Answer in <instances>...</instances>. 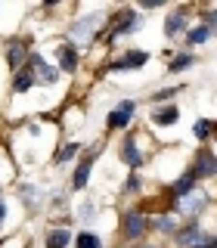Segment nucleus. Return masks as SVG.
<instances>
[{"instance_id": "nucleus-1", "label": "nucleus", "mask_w": 217, "mask_h": 248, "mask_svg": "<svg viewBox=\"0 0 217 248\" xmlns=\"http://www.w3.org/2000/svg\"><path fill=\"white\" fill-rule=\"evenodd\" d=\"M99 22H103V13H87V16H81V19H78L75 25L68 28V37H72V41H78V44H87V41H93Z\"/></svg>"}, {"instance_id": "nucleus-2", "label": "nucleus", "mask_w": 217, "mask_h": 248, "mask_svg": "<svg viewBox=\"0 0 217 248\" xmlns=\"http://www.w3.org/2000/svg\"><path fill=\"white\" fill-rule=\"evenodd\" d=\"M28 68L37 75V84H56L59 81V68L50 65V62H46L41 53H34V50L28 53Z\"/></svg>"}, {"instance_id": "nucleus-3", "label": "nucleus", "mask_w": 217, "mask_h": 248, "mask_svg": "<svg viewBox=\"0 0 217 248\" xmlns=\"http://www.w3.org/2000/svg\"><path fill=\"white\" fill-rule=\"evenodd\" d=\"M134 112H137V99H121V103L108 112V118H106L108 130H124L130 124V118H134Z\"/></svg>"}, {"instance_id": "nucleus-4", "label": "nucleus", "mask_w": 217, "mask_h": 248, "mask_svg": "<svg viewBox=\"0 0 217 248\" xmlns=\"http://www.w3.org/2000/svg\"><path fill=\"white\" fill-rule=\"evenodd\" d=\"M208 208V196H205V189H192L189 196H183L180 202H177V211L186 214V217H196L202 214Z\"/></svg>"}, {"instance_id": "nucleus-5", "label": "nucleus", "mask_w": 217, "mask_h": 248, "mask_svg": "<svg viewBox=\"0 0 217 248\" xmlns=\"http://www.w3.org/2000/svg\"><path fill=\"white\" fill-rule=\"evenodd\" d=\"M205 230H202V223H186L183 230H177L174 242L180 248H202V242H205Z\"/></svg>"}, {"instance_id": "nucleus-6", "label": "nucleus", "mask_w": 217, "mask_h": 248, "mask_svg": "<svg viewBox=\"0 0 217 248\" xmlns=\"http://www.w3.org/2000/svg\"><path fill=\"white\" fill-rule=\"evenodd\" d=\"M149 227H152V220H149L146 214L127 211V214H124V227H121V230H124V239H140Z\"/></svg>"}, {"instance_id": "nucleus-7", "label": "nucleus", "mask_w": 217, "mask_h": 248, "mask_svg": "<svg viewBox=\"0 0 217 248\" xmlns=\"http://www.w3.org/2000/svg\"><path fill=\"white\" fill-rule=\"evenodd\" d=\"M146 62H149V53L146 50H130V53H124L121 59H115V62H108V72H121V68H143Z\"/></svg>"}, {"instance_id": "nucleus-8", "label": "nucleus", "mask_w": 217, "mask_h": 248, "mask_svg": "<svg viewBox=\"0 0 217 248\" xmlns=\"http://www.w3.org/2000/svg\"><path fill=\"white\" fill-rule=\"evenodd\" d=\"M96 158H99V152H90V155H84L81 161H78V168H75V174H72V189H84L90 180V170L93 165H96Z\"/></svg>"}, {"instance_id": "nucleus-9", "label": "nucleus", "mask_w": 217, "mask_h": 248, "mask_svg": "<svg viewBox=\"0 0 217 248\" xmlns=\"http://www.w3.org/2000/svg\"><path fill=\"white\" fill-rule=\"evenodd\" d=\"M149 121L158 124V127H170V124L180 121V108H177V106H152Z\"/></svg>"}, {"instance_id": "nucleus-10", "label": "nucleus", "mask_w": 217, "mask_h": 248, "mask_svg": "<svg viewBox=\"0 0 217 248\" xmlns=\"http://www.w3.org/2000/svg\"><path fill=\"white\" fill-rule=\"evenodd\" d=\"M192 174H196V177H214V174H217V158H214L211 149H199Z\"/></svg>"}, {"instance_id": "nucleus-11", "label": "nucleus", "mask_w": 217, "mask_h": 248, "mask_svg": "<svg viewBox=\"0 0 217 248\" xmlns=\"http://www.w3.org/2000/svg\"><path fill=\"white\" fill-rule=\"evenodd\" d=\"M121 161L127 168H140V165H143V152L137 149V140L130 137V134L124 137V143H121Z\"/></svg>"}, {"instance_id": "nucleus-12", "label": "nucleus", "mask_w": 217, "mask_h": 248, "mask_svg": "<svg viewBox=\"0 0 217 248\" xmlns=\"http://www.w3.org/2000/svg\"><path fill=\"white\" fill-rule=\"evenodd\" d=\"M140 28H143V19H140L134 10H127V13L121 16V25L112 31V41H115V37H124V34H137Z\"/></svg>"}, {"instance_id": "nucleus-13", "label": "nucleus", "mask_w": 217, "mask_h": 248, "mask_svg": "<svg viewBox=\"0 0 217 248\" xmlns=\"http://www.w3.org/2000/svg\"><path fill=\"white\" fill-rule=\"evenodd\" d=\"M183 34H189V28H186V16L183 13H170L168 19H165V37H183Z\"/></svg>"}, {"instance_id": "nucleus-14", "label": "nucleus", "mask_w": 217, "mask_h": 248, "mask_svg": "<svg viewBox=\"0 0 217 248\" xmlns=\"http://www.w3.org/2000/svg\"><path fill=\"white\" fill-rule=\"evenodd\" d=\"M59 68L62 72H78V46L75 44L59 46Z\"/></svg>"}, {"instance_id": "nucleus-15", "label": "nucleus", "mask_w": 217, "mask_h": 248, "mask_svg": "<svg viewBox=\"0 0 217 248\" xmlns=\"http://www.w3.org/2000/svg\"><path fill=\"white\" fill-rule=\"evenodd\" d=\"M37 84V75L31 72V68L25 65V68H19V72H16V78H13V90L16 93H28L31 87H34Z\"/></svg>"}, {"instance_id": "nucleus-16", "label": "nucleus", "mask_w": 217, "mask_h": 248, "mask_svg": "<svg viewBox=\"0 0 217 248\" xmlns=\"http://www.w3.org/2000/svg\"><path fill=\"white\" fill-rule=\"evenodd\" d=\"M28 53L31 50H25V44H19V41L6 44V62H10V68H22V62H28Z\"/></svg>"}, {"instance_id": "nucleus-17", "label": "nucleus", "mask_w": 217, "mask_h": 248, "mask_svg": "<svg viewBox=\"0 0 217 248\" xmlns=\"http://www.w3.org/2000/svg\"><path fill=\"white\" fill-rule=\"evenodd\" d=\"M196 180H199V177H196V174H192V170H186V174L180 177V180H174V186H170V192H174V196H177V199H183V196H189V192H192V189H196Z\"/></svg>"}, {"instance_id": "nucleus-18", "label": "nucleus", "mask_w": 217, "mask_h": 248, "mask_svg": "<svg viewBox=\"0 0 217 248\" xmlns=\"http://www.w3.org/2000/svg\"><path fill=\"white\" fill-rule=\"evenodd\" d=\"M19 196H22V205H25L28 211H37V205H41V192H37V186L25 183V186L19 189Z\"/></svg>"}, {"instance_id": "nucleus-19", "label": "nucleus", "mask_w": 217, "mask_h": 248, "mask_svg": "<svg viewBox=\"0 0 217 248\" xmlns=\"http://www.w3.org/2000/svg\"><path fill=\"white\" fill-rule=\"evenodd\" d=\"M192 134H196L199 140H211V137H217V121H211V118H199L196 124H192Z\"/></svg>"}, {"instance_id": "nucleus-20", "label": "nucleus", "mask_w": 217, "mask_h": 248, "mask_svg": "<svg viewBox=\"0 0 217 248\" xmlns=\"http://www.w3.org/2000/svg\"><path fill=\"white\" fill-rule=\"evenodd\" d=\"M72 232H68V230H50V232H46V248H65L68 242H72Z\"/></svg>"}, {"instance_id": "nucleus-21", "label": "nucleus", "mask_w": 217, "mask_h": 248, "mask_svg": "<svg viewBox=\"0 0 217 248\" xmlns=\"http://www.w3.org/2000/svg\"><path fill=\"white\" fill-rule=\"evenodd\" d=\"M152 230H158V232H165V236H177V217H170V214H161V217H155L152 220Z\"/></svg>"}, {"instance_id": "nucleus-22", "label": "nucleus", "mask_w": 217, "mask_h": 248, "mask_svg": "<svg viewBox=\"0 0 217 248\" xmlns=\"http://www.w3.org/2000/svg\"><path fill=\"white\" fill-rule=\"evenodd\" d=\"M189 65H196V56H192V53H180V56H174V59H170L168 72H170V75H177V72H186Z\"/></svg>"}, {"instance_id": "nucleus-23", "label": "nucleus", "mask_w": 217, "mask_h": 248, "mask_svg": "<svg viewBox=\"0 0 217 248\" xmlns=\"http://www.w3.org/2000/svg\"><path fill=\"white\" fill-rule=\"evenodd\" d=\"M75 248H103V239L96 236V232H78L75 236Z\"/></svg>"}, {"instance_id": "nucleus-24", "label": "nucleus", "mask_w": 217, "mask_h": 248, "mask_svg": "<svg viewBox=\"0 0 217 248\" xmlns=\"http://www.w3.org/2000/svg\"><path fill=\"white\" fill-rule=\"evenodd\" d=\"M214 34V28H208V25H196V28H189V34H186V41H189L192 46H199V44H205L208 37Z\"/></svg>"}, {"instance_id": "nucleus-25", "label": "nucleus", "mask_w": 217, "mask_h": 248, "mask_svg": "<svg viewBox=\"0 0 217 248\" xmlns=\"http://www.w3.org/2000/svg\"><path fill=\"white\" fill-rule=\"evenodd\" d=\"M180 90H183V87H165V90L152 93V106H168V99H174Z\"/></svg>"}, {"instance_id": "nucleus-26", "label": "nucleus", "mask_w": 217, "mask_h": 248, "mask_svg": "<svg viewBox=\"0 0 217 248\" xmlns=\"http://www.w3.org/2000/svg\"><path fill=\"white\" fill-rule=\"evenodd\" d=\"M78 152H81V143H65L59 149V155H56V165H62V161H72Z\"/></svg>"}, {"instance_id": "nucleus-27", "label": "nucleus", "mask_w": 217, "mask_h": 248, "mask_svg": "<svg viewBox=\"0 0 217 248\" xmlns=\"http://www.w3.org/2000/svg\"><path fill=\"white\" fill-rule=\"evenodd\" d=\"M93 214H96V205H93V202H84V205L78 208V223H90Z\"/></svg>"}, {"instance_id": "nucleus-28", "label": "nucleus", "mask_w": 217, "mask_h": 248, "mask_svg": "<svg viewBox=\"0 0 217 248\" xmlns=\"http://www.w3.org/2000/svg\"><path fill=\"white\" fill-rule=\"evenodd\" d=\"M202 25H217V10H208V13H202Z\"/></svg>"}, {"instance_id": "nucleus-29", "label": "nucleus", "mask_w": 217, "mask_h": 248, "mask_svg": "<svg viewBox=\"0 0 217 248\" xmlns=\"http://www.w3.org/2000/svg\"><path fill=\"white\" fill-rule=\"evenodd\" d=\"M137 189H140V180H137V177H130V180L124 183V196H127V192H137Z\"/></svg>"}, {"instance_id": "nucleus-30", "label": "nucleus", "mask_w": 217, "mask_h": 248, "mask_svg": "<svg viewBox=\"0 0 217 248\" xmlns=\"http://www.w3.org/2000/svg\"><path fill=\"white\" fill-rule=\"evenodd\" d=\"M140 6H143V10H158L161 0H140Z\"/></svg>"}, {"instance_id": "nucleus-31", "label": "nucleus", "mask_w": 217, "mask_h": 248, "mask_svg": "<svg viewBox=\"0 0 217 248\" xmlns=\"http://www.w3.org/2000/svg\"><path fill=\"white\" fill-rule=\"evenodd\" d=\"M202 248H217V236H208L205 242H202Z\"/></svg>"}, {"instance_id": "nucleus-32", "label": "nucleus", "mask_w": 217, "mask_h": 248, "mask_svg": "<svg viewBox=\"0 0 217 248\" xmlns=\"http://www.w3.org/2000/svg\"><path fill=\"white\" fill-rule=\"evenodd\" d=\"M3 217H6V202L0 199V223H3Z\"/></svg>"}, {"instance_id": "nucleus-33", "label": "nucleus", "mask_w": 217, "mask_h": 248, "mask_svg": "<svg viewBox=\"0 0 217 248\" xmlns=\"http://www.w3.org/2000/svg\"><path fill=\"white\" fill-rule=\"evenodd\" d=\"M137 248H155V245H137Z\"/></svg>"}, {"instance_id": "nucleus-34", "label": "nucleus", "mask_w": 217, "mask_h": 248, "mask_svg": "<svg viewBox=\"0 0 217 248\" xmlns=\"http://www.w3.org/2000/svg\"><path fill=\"white\" fill-rule=\"evenodd\" d=\"M214 177H217V174H214Z\"/></svg>"}]
</instances>
